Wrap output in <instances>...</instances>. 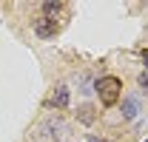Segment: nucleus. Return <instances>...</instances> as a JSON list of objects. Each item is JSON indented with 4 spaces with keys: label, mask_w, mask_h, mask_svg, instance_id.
Masks as SVG:
<instances>
[{
    "label": "nucleus",
    "mask_w": 148,
    "mask_h": 142,
    "mask_svg": "<svg viewBox=\"0 0 148 142\" xmlns=\"http://www.w3.org/2000/svg\"><path fill=\"white\" fill-rule=\"evenodd\" d=\"M140 85H143V88H145V94H148V71H143V74H140Z\"/></svg>",
    "instance_id": "0eeeda50"
},
{
    "label": "nucleus",
    "mask_w": 148,
    "mask_h": 142,
    "mask_svg": "<svg viewBox=\"0 0 148 142\" xmlns=\"http://www.w3.org/2000/svg\"><path fill=\"white\" fill-rule=\"evenodd\" d=\"M57 29H60V26L54 23V17H37V20H34V34H37V37H43V40L54 37V34H57Z\"/></svg>",
    "instance_id": "f03ea898"
},
{
    "label": "nucleus",
    "mask_w": 148,
    "mask_h": 142,
    "mask_svg": "<svg viewBox=\"0 0 148 142\" xmlns=\"http://www.w3.org/2000/svg\"><path fill=\"white\" fill-rule=\"evenodd\" d=\"M97 94H100V102L106 108H111V105H117V100H120V94H123V83H120V77H100L97 80Z\"/></svg>",
    "instance_id": "f257e3e1"
},
{
    "label": "nucleus",
    "mask_w": 148,
    "mask_h": 142,
    "mask_svg": "<svg viewBox=\"0 0 148 142\" xmlns=\"http://www.w3.org/2000/svg\"><path fill=\"white\" fill-rule=\"evenodd\" d=\"M51 105L54 108H69V85H57L51 94Z\"/></svg>",
    "instance_id": "20e7f679"
},
{
    "label": "nucleus",
    "mask_w": 148,
    "mask_h": 142,
    "mask_svg": "<svg viewBox=\"0 0 148 142\" xmlns=\"http://www.w3.org/2000/svg\"><path fill=\"white\" fill-rule=\"evenodd\" d=\"M143 63H145V68H148V51H143Z\"/></svg>",
    "instance_id": "6e6552de"
},
{
    "label": "nucleus",
    "mask_w": 148,
    "mask_h": 142,
    "mask_svg": "<svg viewBox=\"0 0 148 142\" xmlns=\"http://www.w3.org/2000/svg\"><path fill=\"white\" fill-rule=\"evenodd\" d=\"M77 119H80L83 125H91V122H94V108H91V105L77 108Z\"/></svg>",
    "instance_id": "39448f33"
},
{
    "label": "nucleus",
    "mask_w": 148,
    "mask_h": 142,
    "mask_svg": "<svg viewBox=\"0 0 148 142\" xmlns=\"http://www.w3.org/2000/svg\"><path fill=\"white\" fill-rule=\"evenodd\" d=\"M145 142H148V139H145Z\"/></svg>",
    "instance_id": "9d476101"
},
{
    "label": "nucleus",
    "mask_w": 148,
    "mask_h": 142,
    "mask_svg": "<svg viewBox=\"0 0 148 142\" xmlns=\"http://www.w3.org/2000/svg\"><path fill=\"white\" fill-rule=\"evenodd\" d=\"M137 114H140V97H125V102H123V119H137Z\"/></svg>",
    "instance_id": "7ed1b4c3"
},
{
    "label": "nucleus",
    "mask_w": 148,
    "mask_h": 142,
    "mask_svg": "<svg viewBox=\"0 0 148 142\" xmlns=\"http://www.w3.org/2000/svg\"><path fill=\"white\" fill-rule=\"evenodd\" d=\"M88 142H106V139H97V137L91 134V137H88Z\"/></svg>",
    "instance_id": "1a4fd4ad"
},
{
    "label": "nucleus",
    "mask_w": 148,
    "mask_h": 142,
    "mask_svg": "<svg viewBox=\"0 0 148 142\" xmlns=\"http://www.w3.org/2000/svg\"><path fill=\"white\" fill-rule=\"evenodd\" d=\"M40 9H43V17H51V14H57V12L63 9V3H57V0L51 3V0H49V3H43Z\"/></svg>",
    "instance_id": "423d86ee"
}]
</instances>
